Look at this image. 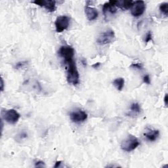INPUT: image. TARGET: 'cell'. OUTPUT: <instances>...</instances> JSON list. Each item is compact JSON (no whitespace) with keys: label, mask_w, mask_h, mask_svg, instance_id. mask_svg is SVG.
Masks as SVG:
<instances>
[{"label":"cell","mask_w":168,"mask_h":168,"mask_svg":"<svg viewBox=\"0 0 168 168\" xmlns=\"http://www.w3.org/2000/svg\"><path fill=\"white\" fill-rule=\"evenodd\" d=\"M145 9L146 6L143 1L133 2L131 7V13L134 17H139L144 13Z\"/></svg>","instance_id":"7"},{"label":"cell","mask_w":168,"mask_h":168,"mask_svg":"<svg viewBox=\"0 0 168 168\" xmlns=\"http://www.w3.org/2000/svg\"><path fill=\"white\" fill-rule=\"evenodd\" d=\"M152 33L150 31L148 32L147 33V35H146V37H145V43L146 44H148V42L152 41Z\"/></svg>","instance_id":"17"},{"label":"cell","mask_w":168,"mask_h":168,"mask_svg":"<svg viewBox=\"0 0 168 168\" xmlns=\"http://www.w3.org/2000/svg\"><path fill=\"white\" fill-rule=\"evenodd\" d=\"M144 135L150 141H154L160 135V132L157 129H147V131L144 133Z\"/></svg>","instance_id":"11"},{"label":"cell","mask_w":168,"mask_h":168,"mask_svg":"<svg viewBox=\"0 0 168 168\" xmlns=\"http://www.w3.org/2000/svg\"><path fill=\"white\" fill-rule=\"evenodd\" d=\"M35 167H45V164L44 162L38 160L35 162Z\"/></svg>","instance_id":"18"},{"label":"cell","mask_w":168,"mask_h":168,"mask_svg":"<svg viewBox=\"0 0 168 168\" xmlns=\"http://www.w3.org/2000/svg\"><path fill=\"white\" fill-rule=\"evenodd\" d=\"M3 90H4V81L3 78H2L1 79V91L3 92Z\"/></svg>","instance_id":"25"},{"label":"cell","mask_w":168,"mask_h":168,"mask_svg":"<svg viewBox=\"0 0 168 168\" xmlns=\"http://www.w3.org/2000/svg\"><path fill=\"white\" fill-rule=\"evenodd\" d=\"M32 3L44 7L49 12H54L56 9V2L53 0H35Z\"/></svg>","instance_id":"9"},{"label":"cell","mask_w":168,"mask_h":168,"mask_svg":"<svg viewBox=\"0 0 168 168\" xmlns=\"http://www.w3.org/2000/svg\"><path fill=\"white\" fill-rule=\"evenodd\" d=\"M27 64V62L24 61V62H19L18 63L16 64L15 65V68L18 69V68H22L24 66H25Z\"/></svg>","instance_id":"19"},{"label":"cell","mask_w":168,"mask_h":168,"mask_svg":"<svg viewBox=\"0 0 168 168\" xmlns=\"http://www.w3.org/2000/svg\"><path fill=\"white\" fill-rule=\"evenodd\" d=\"M62 164V162L61 161H57L56 163H55V165L54 166V167L55 168H57V167H59L61 166V164Z\"/></svg>","instance_id":"22"},{"label":"cell","mask_w":168,"mask_h":168,"mask_svg":"<svg viewBox=\"0 0 168 168\" xmlns=\"http://www.w3.org/2000/svg\"><path fill=\"white\" fill-rule=\"evenodd\" d=\"M68 65L67 68V81L72 85H76L79 84L80 74L77 69L74 61H71L66 64Z\"/></svg>","instance_id":"1"},{"label":"cell","mask_w":168,"mask_h":168,"mask_svg":"<svg viewBox=\"0 0 168 168\" xmlns=\"http://www.w3.org/2000/svg\"><path fill=\"white\" fill-rule=\"evenodd\" d=\"M131 113L135 115L140 114L141 112V108L140 105L137 103H133L131 106Z\"/></svg>","instance_id":"14"},{"label":"cell","mask_w":168,"mask_h":168,"mask_svg":"<svg viewBox=\"0 0 168 168\" xmlns=\"http://www.w3.org/2000/svg\"><path fill=\"white\" fill-rule=\"evenodd\" d=\"M18 138H19L18 141H21V139L22 140V139H25L27 137V133H26L25 132H22L21 133L19 134V135L17 136Z\"/></svg>","instance_id":"21"},{"label":"cell","mask_w":168,"mask_h":168,"mask_svg":"<svg viewBox=\"0 0 168 168\" xmlns=\"http://www.w3.org/2000/svg\"><path fill=\"white\" fill-rule=\"evenodd\" d=\"M139 141L138 139L132 135H128L121 143V148L126 152H130L139 147Z\"/></svg>","instance_id":"2"},{"label":"cell","mask_w":168,"mask_h":168,"mask_svg":"<svg viewBox=\"0 0 168 168\" xmlns=\"http://www.w3.org/2000/svg\"><path fill=\"white\" fill-rule=\"evenodd\" d=\"M70 25V18L66 15L59 16L57 18L55 25L57 32L61 33L68 28Z\"/></svg>","instance_id":"6"},{"label":"cell","mask_w":168,"mask_h":168,"mask_svg":"<svg viewBox=\"0 0 168 168\" xmlns=\"http://www.w3.org/2000/svg\"><path fill=\"white\" fill-rule=\"evenodd\" d=\"M143 81L147 84H150V78L148 75H145L143 77Z\"/></svg>","instance_id":"20"},{"label":"cell","mask_w":168,"mask_h":168,"mask_svg":"<svg viewBox=\"0 0 168 168\" xmlns=\"http://www.w3.org/2000/svg\"><path fill=\"white\" fill-rule=\"evenodd\" d=\"M59 55L64 59L66 64L74 61V49L73 47L69 45L62 46L58 51Z\"/></svg>","instance_id":"5"},{"label":"cell","mask_w":168,"mask_h":168,"mask_svg":"<svg viewBox=\"0 0 168 168\" xmlns=\"http://www.w3.org/2000/svg\"><path fill=\"white\" fill-rule=\"evenodd\" d=\"M70 118L72 122L76 123L84 122L88 118V114L84 110H78L70 114Z\"/></svg>","instance_id":"8"},{"label":"cell","mask_w":168,"mask_h":168,"mask_svg":"<svg viewBox=\"0 0 168 168\" xmlns=\"http://www.w3.org/2000/svg\"><path fill=\"white\" fill-rule=\"evenodd\" d=\"M117 11V8L116 7L112 5L110 2L105 3L103 5V12L104 17L107 16V14L110 13V14H115Z\"/></svg>","instance_id":"12"},{"label":"cell","mask_w":168,"mask_h":168,"mask_svg":"<svg viewBox=\"0 0 168 168\" xmlns=\"http://www.w3.org/2000/svg\"><path fill=\"white\" fill-rule=\"evenodd\" d=\"M1 116L2 119L9 124L14 125L18 122L21 118V115L16 110H2L1 112Z\"/></svg>","instance_id":"3"},{"label":"cell","mask_w":168,"mask_h":168,"mask_svg":"<svg viewBox=\"0 0 168 168\" xmlns=\"http://www.w3.org/2000/svg\"><path fill=\"white\" fill-rule=\"evenodd\" d=\"M125 84V80L123 78H118L113 81V85L118 91L121 92L123 89Z\"/></svg>","instance_id":"13"},{"label":"cell","mask_w":168,"mask_h":168,"mask_svg":"<svg viewBox=\"0 0 168 168\" xmlns=\"http://www.w3.org/2000/svg\"><path fill=\"white\" fill-rule=\"evenodd\" d=\"M100 62H97V63H95V64H93L92 67L94 68H98L100 66Z\"/></svg>","instance_id":"23"},{"label":"cell","mask_w":168,"mask_h":168,"mask_svg":"<svg viewBox=\"0 0 168 168\" xmlns=\"http://www.w3.org/2000/svg\"><path fill=\"white\" fill-rule=\"evenodd\" d=\"M116 40V35L113 30L108 28L104 30L97 37V42L100 45H107L111 44Z\"/></svg>","instance_id":"4"},{"label":"cell","mask_w":168,"mask_h":168,"mask_svg":"<svg viewBox=\"0 0 168 168\" xmlns=\"http://www.w3.org/2000/svg\"><path fill=\"white\" fill-rule=\"evenodd\" d=\"M167 101H168V97H167V94L166 93L164 97V103L166 107H167Z\"/></svg>","instance_id":"24"},{"label":"cell","mask_w":168,"mask_h":168,"mask_svg":"<svg viewBox=\"0 0 168 168\" xmlns=\"http://www.w3.org/2000/svg\"><path fill=\"white\" fill-rule=\"evenodd\" d=\"M131 67L135 69H138V70H141L143 68V66L140 62H137V63H133L131 65Z\"/></svg>","instance_id":"16"},{"label":"cell","mask_w":168,"mask_h":168,"mask_svg":"<svg viewBox=\"0 0 168 168\" xmlns=\"http://www.w3.org/2000/svg\"><path fill=\"white\" fill-rule=\"evenodd\" d=\"M85 13L88 20L89 21L95 20L99 15V13L97 9L87 6L85 7Z\"/></svg>","instance_id":"10"},{"label":"cell","mask_w":168,"mask_h":168,"mask_svg":"<svg viewBox=\"0 0 168 168\" xmlns=\"http://www.w3.org/2000/svg\"><path fill=\"white\" fill-rule=\"evenodd\" d=\"M160 10L162 13H163L165 16H167L168 15V3H162L160 6Z\"/></svg>","instance_id":"15"}]
</instances>
